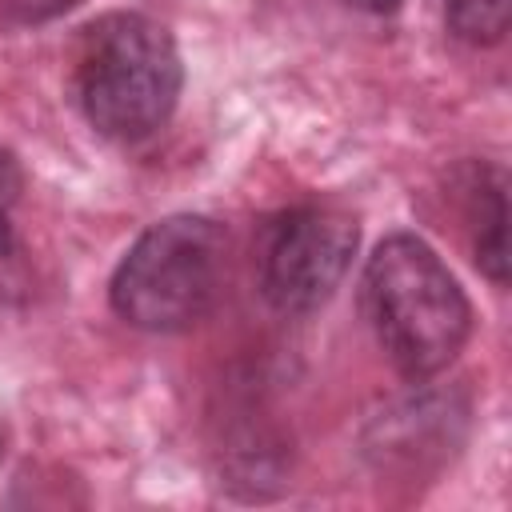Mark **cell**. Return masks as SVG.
I'll return each mask as SVG.
<instances>
[{
	"instance_id": "5",
	"label": "cell",
	"mask_w": 512,
	"mask_h": 512,
	"mask_svg": "<svg viewBox=\"0 0 512 512\" xmlns=\"http://www.w3.org/2000/svg\"><path fill=\"white\" fill-rule=\"evenodd\" d=\"M460 200H464V220L472 236V260L492 284H508V244H504V224H508V188L504 172L468 160L456 168Z\"/></svg>"
},
{
	"instance_id": "1",
	"label": "cell",
	"mask_w": 512,
	"mask_h": 512,
	"mask_svg": "<svg viewBox=\"0 0 512 512\" xmlns=\"http://www.w3.org/2000/svg\"><path fill=\"white\" fill-rule=\"evenodd\" d=\"M360 304L380 352L404 380L444 372L472 332L464 288L416 232H392L372 248L360 276Z\"/></svg>"
},
{
	"instance_id": "7",
	"label": "cell",
	"mask_w": 512,
	"mask_h": 512,
	"mask_svg": "<svg viewBox=\"0 0 512 512\" xmlns=\"http://www.w3.org/2000/svg\"><path fill=\"white\" fill-rule=\"evenodd\" d=\"M20 192H24L20 160L0 144V292L16 288V268H20V240H16V224H12Z\"/></svg>"
},
{
	"instance_id": "3",
	"label": "cell",
	"mask_w": 512,
	"mask_h": 512,
	"mask_svg": "<svg viewBox=\"0 0 512 512\" xmlns=\"http://www.w3.org/2000/svg\"><path fill=\"white\" fill-rule=\"evenodd\" d=\"M224 232L208 216H164L136 236L108 280L112 312L140 332H184L200 324L224 280Z\"/></svg>"
},
{
	"instance_id": "4",
	"label": "cell",
	"mask_w": 512,
	"mask_h": 512,
	"mask_svg": "<svg viewBox=\"0 0 512 512\" xmlns=\"http://www.w3.org/2000/svg\"><path fill=\"white\" fill-rule=\"evenodd\" d=\"M356 240V220L328 204H296L268 216L256 240L260 296L284 316L316 312L348 276Z\"/></svg>"
},
{
	"instance_id": "2",
	"label": "cell",
	"mask_w": 512,
	"mask_h": 512,
	"mask_svg": "<svg viewBox=\"0 0 512 512\" xmlns=\"http://www.w3.org/2000/svg\"><path fill=\"white\" fill-rule=\"evenodd\" d=\"M184 64L172 32L144 12H104L80 28L72 52V96L108 140L156 136L180 100Z\"/></svg>"
},
{
	"instance_id": "6",
	"label": "cell",
	"mask_w": 512,
	"mask_h": 512,
	"mask_svg": "<svg viewBox=\"0 0 512 512\" xmlns=\"http://www.w3.org/2000/svg\"><path fill=\"white\" fill-rule=\"evenodd\" d=\"M444 20L456 40L472 48H492L508 36L512 0H444Z\"/></svg>"
},
{
	"instance_id": "9",
	"label": "cell",
	"mask_w": 512,
	"mask_h": 512,
	"mask_svg": "<svg viewBox=\"0 0 512 512\" xmlns=\"http://www.w3.org/2000/svg\"><path fill=\"white\" fill-rule=\"evenodd\" d=\"M352 8H360V12H372V16H384V12H396L404 0H348Z\"/></svg>"
},
{
	"instance_id": "8",
	"label": "cell",
	"mask_w": 512,
	"mask_h": 512,
	"mask_svg": "<svg viewBox=\"0 0 512 512\" xmlns=\"http://www.w3.org/2000/svg\"><path fill=\"white\" fill-rule=\"evenodd\" d=\"M84 0H0V20L8 24H48L80 8Z\"/></svg>"
}]
</instances>
